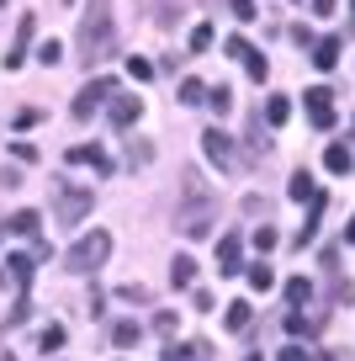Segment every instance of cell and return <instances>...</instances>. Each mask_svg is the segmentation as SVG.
Segmentation results:
<instances>
[{"mask_svg": "<svg viewBox=\"0 0 355 361\" xmlns=\"http://www.w3.org/2000/svg\"><path fill=\"white\" fill-rule=\"evenodd\" d=\"M64 340H69V335H64V324H48V329H43V340H37V345H43L48 356H54V350L64 345Z\"/></svg>", "mask_w": 355, "mask_h": 361, "instance_id": "cell-25", "label": "cell"}, {"mask_svg": "<svg viewBox=\"0 0 355 361\" xmlns=\"http://www.w3.org/2000/svg\"><path fill=\"white\" fill-rule=\"evenodd\" d=\"M111 90H117V80H90V85L75 96V106H69V112H75L80 123H90V117H96V106H106Z\"/></svg>", "mask_w": 355, "mask_h": 361, "instance_id": "cell-5", "label": "cell"}, {"mask_svg": "<svg viewBox=\"0 0 355 361\" xmlns=\"http://www.w3.org/2000/svg\"><path fill=\"white\" fill-rule=\"evenodd\" d=\"M106 112H111V123H117V128H133L138 117H144V102H138V96H117V90H111V96H106Z\"/></svg>", "mask_w": 355, "mask_h": 361, "instance_id": "cell-7", "label": "cell"}, {"mask_svg": "<svg viewBox=\"0 0 355 361\" xmlns=\"http://www.w3.org/2000/svg\"><path fill=\"white\" fill-rule=\"evenodd\" d=\"M344 239H350V245H355V218H350V224H344Z\"/></svg>", "mask_w": 355, "mask_h": 361, "instance_id": "cell-40", "label": "cell"}, {"mask_svg": "<svg viewBox=\"0 0 355 361\" xmlns=\"http://www.w3.org/2000/svg\"><path fill=\"white\" fill-rule=\"evenodd\" d=\"M127 75H133V80H149V75H154V64H149V59H127Z\"/></svg>", "mask_w": 355, "mask_h": 361, "instance_id": "cell-31", "label": "cell"}, {"mask_svg": "<svg viewBox=\"0 0 355 361\" xmlns=\"http://www.w3.org/2000/svg\"><path fill=\"white\" fill-rule=\"evenodd\" d=\"M313 64H318V69L340 64V37H318V43H313Z\"/></svg>", "mask_w": 355, "mask_h": 361, "instance_id": "cell-14", "label": "cell"}, {"mask_svg": "<svg viewBox=\"0 0 355 361\" xmlns=\"http://www.w3.org/2000/svg\"><path fill=\"white\" fill-rule=\"evenodd\" d=\"M308 329H313V324H308V314H297V308H292V314H287V335H292V340H302Z\"/></svg>", "mask_w": 355, "mask_h": 361, "instance_id": "cell-28", "label": "cell"}, {"mask_svg": "<svg viewBox=\"0 0 355 361\" xmlns=\"http://www.w3.org/2000/svg\"><path fill=\"white\" fill-rule=\"evenodd\" d=\"M308 298H313V282H308V276H292V282H287V303H292V308H302Z\"/></svg>", "mask_w": 355, "mask_h": 361, "instance_id": "cell-18", "label": "cell"}, {"mask_svg": "<svg viewBox=\"0 0 355 361\" xmlns=\"http://www.w3.org/2000/svg\"><path fill=\"white\" fill-rule=\"evenodd\" d=\"M11 154L22 159V165H32V159H37V149H32V144H11Z\"/></svg>", "mask_w": 355, "mask_h": 361, "instance_id": "cell-37", "label": "cell"}, {"mask_svg": "<svg viewBox=\"0 0 355 361\" xmlns=\"http://www.w3.org/2000/svg\"><path fill=\"white\" fill-rule=\"evenodd\" d=\"M323 165H329V176H350V170H355V154H350V144H329Z\"/></svg>", "mask_w": 355, "mask_h": 361, "instance_id": "cell-12", "label": "cell"}, {"mask_svg": "<svg viewBox=\"0 0 355 361\" xmlns=\"http://www.w3.org/2000/svg\"><path fill=\"white\" fill-rule=\"evenodd\" d=\"M223 54H228V59H244L249 43H244V37H228V43H223Z\"/></svg>", "mask_w": 355, "mask_h": 361, "instance_id": "cell-33", "label": "cell"}, {"mask_svg": "<svg viewBox=\"0 0 355 361\" xmlns=\"http://www.w3.org/2000/svg\"><path fill=\"white\" fill-rule=\"evenodd\" d=\"M201 149H207V159H212V165L239 170V149H233V138L223 133V128H207V133H201Z\"/></svg>", "mask_w": 355, "mask_h": 361, "instance_id": "cell-6", "label": "cell"}, {"mask_svg": "<svg viewBox=\"0 0 355 361\" xmlns=\"http://www.w3.org/2000/svg\"><path fill=\"white\" fill-rule=\"evenodd\" d=\"M287 117H292V102H287V96H270V102H266V123H270V128H281Z\"/></svg>", "mask_w": 355, "mask_h": 361, "instance_id": "cell-17", "label": "cell"}, {"mask_svg": "<svg viewBox=\"0 0 355 361\" xmlns=\"http://www.w3.org/2000/svg\"><path fill=\"white\" fill-rule=\"evenodd\" d=\"M37 59H43V64H48V69H54V64H58V59H64V48H58V43H43V48H37Z\"/></svg>", "mask_w": 355, "mask_h": 361, "instance_id": "cell-32", "label": "cell"}, {"mask_svg": "<svg viewBox=\"0 0 355 361\" xmlns=\"http://www.w3.org/2000/svg\"><path fill=\"white\" fill-rule=\"evenodd\" d=\"M69 165H90L96 176H111V154L101 144H75L69 149Z\"/></svg>", "mask_w": 355, "mask_h": 361, "instance_id": "cell-9", "label": "cell"}, {"mask_svg": "<svg viewBox=\"0 0 355 361\" xmlns=\"http://www.w3.org/2000/svg\"><path fill=\"white\" fill-rule=\"evenodd\" d=\"M111 340H117L123 350H133L138 340H144V324H138V319H123V324H111Z\"/></svg>", "mask_w": 355, "mask_h": 361, "instance_id": "cell-15", "label": "cell"}, {"mask_svg": "<svg viewBox=\"0 0 355 361\" xmlns=\"http://www.w3.org/2000/svg\"><path fill=\"white\" fill-rule=\"evenodd\" d=\"M170 282H175V287H197V260L175 255V260H170Z\"/></svg>", "mask_w": 355, "mask_h": 361, "instance_id": "cell-13", "label": "cell"}, {"mask_svg": "<svg viewBox=\"0 0 355 361\" xmlns=\"http://www.w3.org/2000/svg\"><path fill=\"white\" fill-rule=\"evenodd\" d=\"M127 159H133V165H149V159H154V144H144V138H133V144H127Z\"/></svg>", "mask_w": 355, "mask_h": 361, "instance_id": "cell-27", "label": "cell"}, {"mask_svg": "<svg viewBox=\"0 0 355 361\" xmlns=\"http://www.w3.org/2000/svg\"><path fill=\"white\" fill-rule=\"evenodd\" d=\"M313 16H334V0H313Z\"/></svg>", "mask_w": 355, "mask_h": 361, "instance_id": "cell-38", "label": "cell"}, {"mask_svg": "<svg viewBox=\"0 0 355 361\" xmlns=\"http://www.w3.org/2000/svg\"><path fill=\"white\" fill-rule=\"evenodd\" d=\"M270 282H276V271H270L266 260H260V266H249V287H255V293H270Z\"/></svg>", "mask_w": 355, "mask_h": 361, "instance_id": "cell-21", "label": "cell"}, {"mask_svg": "<svg viewBox=\"0 0 355 361\" xmlns=\"http://www.w3.org/2000/svg\"><path fill=\"white\" fill-rule=\"evenodd\" d=\"M223 324H228V329H244V324H249V303H244V298H239V303H228V319H223Z\"/></svg>", "mask_w": 355, "mask_h": 361, "instance_id": "cell-24", "label": "cell"}, {"mask_svg": "<svg viewBox=\"0 0 355 361\" xmlns=\"http://www.w3.org/2000/svg\"><path fill=\"white\" fill-rule=\"evenodd\" d=\"M228 11L239 16V22H255V16H260V11H255V0H228Z\"/></svg>", "mask_w": 355, "mask_h": 361, "instance_id": "cell-30", "label": "cell"}, {"mask_svg": "<svg viewBox=\"0 0 355 361\" xmlns=\"http://www.w3.org/2000/svg\"><path fill=\"white\" fill-rule=\"evenodd\" d=\"M207 102V85L201 80H180V106H201Z\"/></svg>", "mask_w": 355, "mask_h": 361, "instance_id": "cell-19", "label": "cell"}, {"mask_svg": "<svg viewBox=\"0 0 355 361\" xmlns=\"http://www.w3.org/2000/svg\"><path fill=\"white\" fill-rule=\"evenodd\" d=\"M276 361H308V350H302L297 340H292V345H281V356H276Z\"/></svg>", "mask_w": 355, "mask_h": 361, "instance_id": "cell-35", "label": "cell"}, {"mask_svg": "<svg viewBox=\"0 0 355 361\" xmlns=\"http://www.w3.org/2000/svg\"><path fill=\"white\" fill-rule=\"evenodd\" d=\"M244 69H249V80H260V85H266V75H270L266 54H255V48H249V54H244Z\"/></svg>", "mask_w": 355, "mask_h": 361, "instance_id": "cell-22", "label": "cell"}, {"mask_svg": "<svg viewBox=\"0 0 355 361\" xmlns=\"http://www.w3.org/2000/svg\"><path fill=\"white\" fill-rule=\"evenodd\" d=\"M287 197H292V202H308V197H313V176H308V170H297V176H292Z\"/></svg>", "mask_w": 355, "mask_h": 361, "instance_id": "cell-20", "label": "cell"}, {"mask_svg": "<svg viewBox=\"0 0 355 361\" xmlns=\"http://www.w3.org/2000/svg\"><path fill=\"white\" fill-rule=\"evenodd\" d=\"M32 32H37V22H32V11L16 22V43H11V54H6V69H22L27 64V43H32Z\"/></svg>", "mask_w": 355, "mask_h": 361, "instance_id": "cell-11", "label": "cell"}, {"mask_svg": "<svg viewBox=\"0 0 355 361\" xmlns=\"http://www.w3.org/2000/svg\"><path fill=\"white\" fill-rule=\"evenodd\" d=\"M117 48V27H111V0H90L85 16H80V59L90 69Z\"/></svg>", "mask_w": 355, "mask_h": 361, "instance_id": "cell-2", "label": "cell"}, {"mask_svg": "<svg viewBox=\"0 0 355 361\" xmlns=\"http://www.w3.org/2000/svg\"><path fill=\"white\" fill-rule=\"evenodd\" d=\"M159 361H191V345H165V356Z\"/></svg>", "mask_w": 355, "mask_h": 361, "instance_id": "cell-36", "label": "cell"}, {"mask_svg": "<svg viewBox=\"0 0 355 361\" xmlns=\"http://www.w3.org/2000/svg\"><path fill=\"white\" fill-rule=\"evenodd\" d=\"M6 228H11V234H27V239H32L37 228H43V218H37L32 207H22V213H11V224H6Z\"/></svg>", "mask_w": 355, "mask_h": 361, "instance_id": "cell-16", "label": "cell"}, {"mask_svg": "<svg viewBox=\"0 0 355 361\" xmlns=\"http://www.w3.org/2000/svg\"><path fill=\"white\" fill-rule=\"evenodd\" d=\"M350 133H355V117H350Z\"/></svg>", "mask_w": 355, "mask_h": 361, "instance_id": "cell-42", "label": "cell"}, {"mask_svg": "<svg viewBox=\"0 0 355 361\" xmlns=\"http://www.w3.org/2000/svg\"><path fill=\"white\" fill-rule=\"evenodd\" d=\"M212 48V27L201 22V27H191V54H207Z\"/></svg>", "mask_w": 355, "mask_h": 361, "instance_id": "cell-26", "label": "cell"}, {"mask_svg": "<svg viewBox=\"0 0 355 361\" xmlns=\"http://www.w3.org/2000/svg\"><path fill=\"white\" fill-rule=\"evenodd\" d=\"M27 314H32V308H27V298H16V308H11V319H6V324H11V329L27 324Z\"/></svg>", "mask_w": 355, "mask_h": 361, "instance_id": "cell-34", "label": "cell"}, {"mask_svg": "<svg viewBox=\"0 0 355 361\" xmlns=\"http://www.w3.org/2000/svg\"><path fill=\"white\" fill-rule=\"evenodd\" d=\"M0 361H16V356H11V350H6V356H0Z\"/></svg>", "mask_w": 355, "mask_h": 361, "instance_id": "cell-41", "label": "cell"}, {"mask_svg": "<svg viewBox=\"0 0 355 361\" xmlns=\"http://www.w3.org/2000/svg\"><path fill=\"white\" fill-rule=\"evenodd\" d=\"M207 102H212V112H218V117H228V106H233V90H228V85H218V90H207Z\"/></svg>", "mask_w": 355, "mask_h": 361, "instance_id": "cell-23", "label": "cell"}, {"mask_svg": "<svg viewBox=\"0 0 355 361\" xmlns=\"http://www.w3.org/2000/svg\"><path fill=\"white\" fill-rule=\"evenodd\" d=\"M106 255H111V234H106V228H90L85 239H75V245H69V255H64V271L85 276V271L106 266Z\"/></svg>", "mask_w": 355, "mask_h": 361, "instance_id": "cell-3", "label": "cell"}, {"mask_svg": "<svg viewBox=\"0 0 355 361\" xmlns=\"http://www.w3.org/2000/svg\"><path fill=\"white\" fill-rule=\"evenodd\" d=\"M255 250H260V255H270V250H276V228H255Z\"/></svg>", "mask_w": 355, "mask_h": 361, "instance_id": "cell-29", "label": "cell"}, {"mask_svg": "<svg viewBox=\"0 0 355 361\" xmlns=\"http://www.w3.org/2000/svg\"><path fill=\"white\" fill-rule=\"evenodd\" d=\"M329 96H334L329 85H313V90H308V123H313V128H334V106H329Z\"/></svg>", "mask_w": 355, "mask_h": 361, "instance_id": "cell-10", "label": "cell"}, {"mask_svg": "<svg viewBox=\"0 0 355 361\" xmlns=\"http://www.w3.org/2000/svg\"><path fill=\"white\" fill-rule=\"evenodd\" d=\"M313 361H340V356H334V350H313Z\"/></svg>", "mask_w": 355, "mask_h": 361, "instance_id": "cell-39", "label": "cell"}, {"mask_svg": "<svg viewBox=\"0 0 355 361\" xmlns=\"http://www.w3.org/2000/svg\"><path fill=\"white\" fill-rule=\"evenodd\" d=\"M218 271H223V276L244 271V239H239V234H223L218 239Z\"/></svg>", "mask_w": 355, "mask_h": 361, "instance_id": "cell-8", "label": "cell"}, {"mask_svg": "<svg viewBox=\"0 0 355 361\" xmlns=\"http://www.w3.org/2000/svg\"><path fill=\"white\" fill-rule=\"evenodd\" d=\"M212 224H218V197L207 192V180L186 176V186H180V207H175V228H186L191 239H207Z\"/></svg>", "mask_w": 355, "mask_h": 361, "instance_id": "cell-1", "label": "cell"}, {"mask_svg": "<svg viewBox=\"0 0 355 361\" xmlns=\"http://www.w3.org/2000/svg\"><path fill=\"white\" fill-rule=\"evenodd\" d=\"M96 207V192H85V186H58V197H54V224H80V218Z\"/></svg>", "mask_w": 355, "mask_h": 361, "instance_id": "cell-4", "label": "cell"}]
</instances>
